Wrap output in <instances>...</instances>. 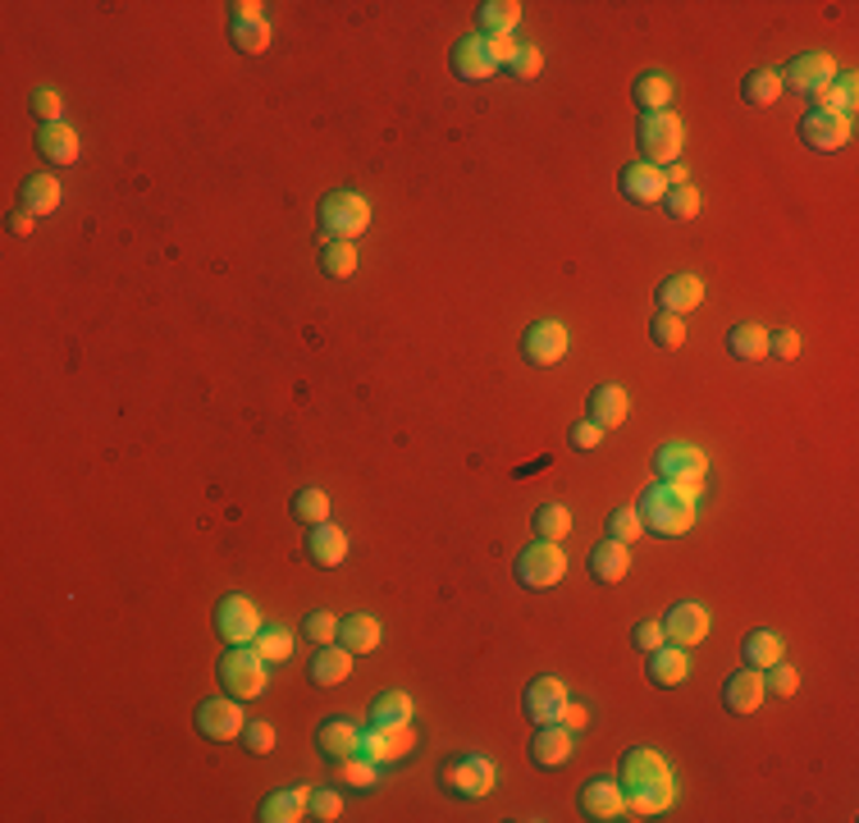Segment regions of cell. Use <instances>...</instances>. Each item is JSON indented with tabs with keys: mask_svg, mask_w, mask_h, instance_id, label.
<instances>
[{
	"mask_svg": "<svg viewBox=\"0 0 859 823\" xmlns=\"http://www.w3.org/2000/svg\"><path fill=\"white\" fill-rule=\"evenodd\" d=\"M316 225L325 242H357L366 229H371V202L352 188H334L320 197L316 206Z\"/></svg>",
	"mask_w": 859,
	"mask_h": 823,
	"instance_id": "3",
	"label": "cell"
},
{
	"mask_svg": "<svg viewBox=\"0 0 859 823\" xmlns=\"http://www.w3.org/2000/svg\"><path fill=\"white\" fill-rule=\"evenodd\" d=\"M448 65H453V74L463 78V83H485V78H494L499 74V59H494V51H489V42L485 37H463L453 51H448Z\"/></svg>",
	"mask_w": 859,
	"mask_h": 823,
	"instance_id": "17",
	"label": "cell"
},
{
	"mask_svg": "<svg viewBox=\"0 0 859 823\" xmlns=\"http://www.w3.org/2000/svg\"><path fill=\"white\" fill-rule=\"evenodd\" d=\"M654 302H659V312H667V316H691L704 302V280H699V274L677 270V274H667V280L654 289Z\"/></svg>",
	"mask_w": 859,
	"mask_h": 823,
	"instance_id": "18",
	"label": "cell"
},
{
	"mask_svg": "<svg viewBox=\"0 0 859 823\" xmlns=\"http://www.w3.org/2000/svg\"><path fill=\"white\" fill-rule=\"evenodd\" d=\"M521 23V6L517 0H485L476 6V37H512Z\"/></svg>",
	"mask_w": 859,
	"mask_h": 823,
	"instance_id": "27",
	"label": "cell"
},
{
	"mask_svg": "<svg viewBox=\"0 0 859 823\" xmlns=\"http://www.w3.org/2000/svg\"><path fill=\"white\" fill-rule=\"evenodd\" d=\"M302 636H312L316 646H329V640L339 636V618H334L329 608H316V614H306V622H302Z\"/></svg>",
	"mask_w": 859,
	"mask_h": 823,
	"instance_id": "53",
	"label": "cell"
},
{
	"mask_svg": "<svg viewBox=\"0 0 859 823\" xmlns=\"http://www.w3.org/2000/svg\"><path fill=\"white\" fill-rule=\"evenodd\" d=\"M435 778H439V787L448 791V797H457V801H480V797H489V791H494L499 769H494V759H485L480 750H457V755L444 759Z\"/></svg>",
	"mask_w": 859,
	"mask_h": 823,
	"instance_id": "4",
	"label": "cell"
},
{
	"mask_svg": "<svg viewBox=\"0 0 859 823\" xmlns=\"http://www.w3.org/2000/svg\"><path fill=\"white\" fill-rule=\"evenodd\" d=\"M663 210H667L672 220L686 225V220L699 216V193L691 188V183H682V188H667V193H663Z\"/></svg>",
	"mask_w": 859,
	"mask_h": 823,
	"instance_id": "47",
	"label": "cell"
},
{
	"mask_svg": "<svg viewBox=\"0 0 859 823\" xmlns=\"http://www.w3.org/2000/svg\"><path fill=\"white\" fill-rule=\"evenodd\" d=\"M252 646H257V654H261L265 663H284V659L293 654V631H289V627H261Z\"/></svg>",
	"mask_w": 859,
	"mask_h": 823,
	"instance_id": "44",
	"label": "cell"
},
{
	"mask_svg": "<svg viewBox=\"0 0 859 823\" xmlns=\"http://www.w3.org/2000/svg\"><path fill=\"white\" fill-rule=\"evenodd\" d=\"M640 512V522L650 535H686L695 527V495L682 490V485H667V480H654V485H644V495L635 503Z\"/></svg>",
	"mask_w": 859,
	"mask_h": 823,
	"instance_id": "2",
	"label": "cell"
},
{
	"mask_svg": "<svg viewBox=\"0 0 859 823\" xmlns=\"http://www.w3.org/2000/svg\"><path fill=\"white\" fill-rule=\"evenodd\" d=\"M558 723H563V727H572V732H580V727H586V710H580L576 700H567L563 714H558Z\"/></svg>",
	"mask_w": 859,
	"mask_h": 823,
	"instance_id": "59",
	"label": "cell"
},
{
	"mask_svg": "<svg viewBox=\"0 0 859 823\" xmlns=\"http://www.w3.org/2000/svg\"><path fill=\"white\" fill-rule=\"evenodd\" d=\"M306 801H312V787H284L261 801L257 819L261 823H297V819H306Z\"/></svg>",
	"mask_w": 859,
	"mask_h": 823,
	"instance_id": "32",
	"label": "cell"
},
{
	"mask_svg": "<svg viewBox=\"0 0 859 823\" xmlns=\"http://www.w3.org/2000/svg\"><path fill=\"white\" fill-rule=\"evenodd\" d=\"M618 188H622V197L635 202V206H654V202H663V193H667V178H663L659 165L635 161V165H627V170L618 174Z\"/></svg>",
	"mask_w": 859,
	"mask_h": 823,
	"instance_id": "20",
	"label": "cell"
},
{
	"mask_svg": "<svg viewBox=\"0 0 859 823\" xmlns=\"http://www.w3.org/2000/svg\"><path fill=\"white\" fill-rule=\"evenodd\" d=\"M727 353H731L736 361H763V357H769V329L754 325V321L731 325V329H727Z\"/></svg>",
	"mask_w": 859,
	"mask_h": 823,
	"instance_id": "35",
	"label": "cell"
},
{
	"mask_svg": "<svg viewBox=\"0 0 859 823\" xmlns=\"http://www.w3.org/2000/svg\"><path fill=\"white\" fill-rule=\"evenodd\" d=\"M567 444H572L576 453H595V448L604 444V425H595L590 416L572 421V431H567Z\"/></svg>",
	"mask_w": 859,
	"mask_h": 823,
	"instance_id": "52",
	"label": "cell"
},
{
	"mask_svg": "<svg viewBox=\"0 0 859 823\" xmlns=\"http://www.w3.org/2000/svg\"><path fill=\"white\" fill-rule=\"evenodd\" d=\"M357 737H361V727L352 718H320V727H316V750L339 765V759L357 755Z\"/></svg>",
	"mask_w": 859,
	"mask_h": 823,
	"instance_id": "24",
	"label": "cell"
},
{
	"mask_svg": "<svg viewBox=\"0 0 859 823\" xmlns=\"http://www.w3.org/2000/svg\"><path fill=\"white\" fill-rule=\"evenodd\" d=\"M242 746H248L252 755H270L274 750V727L265 718H252L248 727H242Z\"/></svg>",
	"mask_w": 859,
	"mask_h": 823,
	"instance_id": "54",
	"label": "cell"
},
{
	"mask_svg": "<svg viewBox=\"0 0 859 823\" xmlns=\"http://www.w3.org/2000/svg\"><path fill=\"white\" fill-rule=\"evenodd\" d=\"M682 142H686V129H682V119L672 115V110H659V115H644L640 119V129H635V147H640V156L650 161V165H672L682 156Z\"/></svg>",
	"mask_w": 859,
	"mask_h": 823,
	"instance_id": "6",
	"label": "cell"
},
{
	"mask_svg": "<svg viewBox=\"0 0 859 823\" xmlns=\"http://www.w3.org/2000/svg\"><path fill=\"white\" fill-rule=\"evenodd\" d=\"M544 69V55H540V46H517V55L503 65V74H512L517 83H526V78H535Z\"/></svg>",
	"mask_w": 859,
	"mask_h": 823,
	"instance_id": "51",
	"label": "cell"
},
{
	"mask_svg": "<svg viewBox=\"0 0 859 823\" xmlns=\"http://www.w3.org/2000/svg\"><path fill=\"white\" fill-rule=\"evenodd\" d=\"M412 723V695L407 691H384L371 700V727H398Z\"/></svg>",
	"mask_w": 859,
	"mask_h": 823,
	"instance_id": "37",
	"label": "cell"
},
{
	"mask_svg": "<svg viewBox=\"0 0 859 823\" xmlns=\"http://www.w3.org/2000/svg\"><path fill=\"white\" fill-rule=\"evenodd\" d=\"M229 42H233V51H242V55H261V51L270 46V23H265V19L229 23Z\"/></svg>",
	"mask_w": 859,
	"mask_h": 823,
	"instance_id": "40",
	"label": "cell"
},
{
	"mask_svg": "<svg viewBox=\"0 0 859 823\" xmlns=\"http://www.w3.org/2000/svg\"><path fill=\"white\" fill-rule=\"evenodd\" d=\"M631 97L644 115H659V110H672V97H677V87H672L667 74H640L631 83Z\"/></svg>",
	"mask_w": 859,
	"mask_h": 823,
	"instance_id": "34",
	"label": "cell"
},
{
	"mask_svg": "<svg viewBox=\"0 0 859 823\" xmlns=\"http://www.w3.org/2000/svg\"><path fill=\"white\" fill-rule=\"evenodd\" d=\"M531 527H535V540H554L563 544V535L572 531V512L563 503H540L535 517H531Z\"/></svg>",
	"mask_w": 859,
	"mask_h": 823,
	"instance_id": "39",
	"label": "cell"
},
{
	"mask_svg": "<svg viewBox=\"0 0 859 823\" xmlns=\"http://www.w3.org/2000/svg\"><path fill=\"white\" fill-rule=\"evenodd\" d=\"M289 508H293V517H297V522H302L306 531L320 527V522H329V495H325V490H316V485H306V490H297Z\"/></svg>",
	"mask_w": 859,
	"mask_h": 823,
	"instance_id": "38",
	"label": "cell"
},
{
	"mask_svg": "<svg viewBox=\"0 0 859 823\" xmlns=\"http://www.w3.org/2000/svg\"><path fill=\"white\" fill-rule=\"evenodd\" d=\"M306 559L316 567H339L348 559V531L334 527V522H320L306 531Z\"/></svg>",
	"mask_w": 859,
	"mask_h": 823,
	"instance_id": "23",
	"label": "cell"
},
{
	"mask_svg": "<svg viewBox=\"0 0 859 823\" xmlns=\"http://www.w3.org/2000/svg\"><path fill=\"white\" fill-rule=\"evenodd\" d=\"M741 659H746V668H759V673H763V668H769V663H778L782 659V636L778 631H750L746 640H741Z\"/></svg>",
	"mask_w": 859,
	"mask_h": 823,
	"instance_id": "36",
	"label": "cell"
},
{
	"mask_svg": "<svg viewBox=\"0 0 859 823\" xmlns=\"http://www.w3.org/2000/svg\"><path fill=\"white\" fill-rule=\"evenodd\" d=\"M644 535V522H640V512L635 508H618V512H608V540H618V544H635Z\"/></svg>",
	"mask_w": 859,
	"mask_h": 823,
	"instance_id": "49",
	"label": "cell"
},
{
	"mask_svg": "<svg viewBox=\"0 0 859 823\" xmlns=\"http://www.w3.org/2000/svg\"><path fill=\"white\" fill-rule=\"evenodd\" d=\"M33 220H37V216H28V210H14V216L6 220V229L19 234V238H28V234H33Z\"/></svg>",
	"mask_w": 859,
	"mask_h": 823,
	"instance_id": "60",
	"label": "cell"
},
{
	"mask_svg": "<svg viewBox=\"0 0 859 823\" xmlns=\"http://www.w3.org/2000/svg\"><path fill=\"white\" fill-rule=\"evenodd\" d=\"M380 765L376 759H366V755H348V759H339V778L348 782V787H357V791H371L376 782H380V773H376Z\"/></svg>",
	"mask_w": 859,
	"mask_h": 823,
	"instance_id": "46",
	"label": "cell"
},
{
	"mask_svg": "<svg viewBox=\"0 0 859 823\" xmlns=\"http://www.w3.org/2000/svg\"><path fill=\"white\" fill-rule=\"evenodd\" d=\"M580 814L595 819V823H608V819H627V797H622V782L612 773H595L586 787H580Z\"/></svg>",
	"mask_w": 859,
	"mask_h": 823,
	"instance_id": "15",
	"label": "cell"
},
{
	"mask_svg": "<svg viewBox=\"0 0 859 823\" xmlns=\"http://www.w3.org/2000/svg\"><path fill=\"white\" fill-rule=\"evenodd\" d=\"M769 353L782 357V361H795L801 357V334L795 329H769Z\"/></svg>",
	"mask_w": 859,
	"mask_h": 823,
	"instance_id": "56",
	"label": "cell"
},
{
	"mask_svg": "<svg viewBox=\"0 0 859 823\" xmlns=\"http://www.w3.org/2000/svg\"><path fill=\"white\" fill-rule=\"evenodd\" d=\"M265 668L270 663L257 654V646H229L215 673H220L225 695H233V700H257L265 691Z\"/></svg>",
	"mask_w": 859,
	"mask_h": 823,
	"instance_id": "7",
	"label": "cell"
},
{
	"mask_svg": "<svg viewBox=\"0 0 859 823\" xmlns=\"http://www.w3.org/2000/svg\"><path fill=\"white\" fill-rule=\"evenodd\" d=\"M517 46H521L517 37H489V51H494V59H499V69H503V65H508V59L517 55Z\"/></svg>",
	"mask_w": 859,
	"mask_h": 823,
	"instance_id": "58",
	"label": "cell"
},
{
	"mask_svg": "<svg viewBox=\"0 0 859 823\" xmlns=\"http://www.w3.org/2000/svg\"><path fill=\"white\" fill-rule=\"evenodd\" d=\"M229 14H233V23H242V19H261V6H257V0H233Z\"/></svg>",
	"mask_w": 859,
	"mask_h": 823,
	"instance_id": "61",
	"label": "cell"
},
{
	"mask_svg": "<svg viewBox=\"0 0 859 823\" xmlns=\"http://www.w3.org/2000/svg\"><path fill=\"white\" fill-rule=\"evenodd\" d=\"M627 572H631V544H618V540L595 544V554H590V576H595L599 586H618Z\"/></svg>",
	"mask_w": 859,
	"mask_h": 823,
	"instance_id": "30",
	"label": "cell"
},
{
	"mask_svg": "<svg viewBox=\"0 0 859 823\" xmlns=\"http://www.w3.org/2000/svg\"><path fill=\"white\" fill-rule=\"evenodd\" d=\"M855 101H859V78H855V74H837V83L823 91V101H818V106L850 119V115H855Z\"/></svg>",
	"mask_w": 859,
	"mask_h": 823,
	"instance_id": "43",
	"label": "cell"
},
{
	"mask_svg": "<svg viewBox=\"0 0 859 823\" xmlns=\"http://www.w3.org/2000/svg\"><path fill=\"white\" fill-rule=\"evenodd\" d=\"M521 357L531 366H558L567 357V325L563 321H535L521 334Z\"/></svg>",
	"mask_w": 859,
	"mask_h": 823,
	"instance_id": "14",
	"label": "cell"
},
{
	"mask_svg": "<svg viewBox=\"0 0 859 823\" xmlns=\"http://www.w3.org/2000/svg\"><path fill=\"white\" fill-rule=\"evenodd\" d=\"M261 627H265L261 608L248 595H225L220 604H215V631H220L229 646H252Z\"/></svg>",
	"mask_w": 859,
	"mask_h": 823,
	"instance_id": "11",
	"label": "cell"
},
{
	"mask_svg": "<svg viewBox=\"0 0 859 823\" xmlns=\"http://www.w3.org/2000/svg\"><path fill=\"white\" fill-rule=\"evenodd\" d=\"M795 686H801V673H795L786 659H778V663L763 668V691H769V695L786 700V695H795Z\"/></svg>",
	"mask_w": 859,
	"mask_h": 823,
	"instance_id": "48",
	"label": "cell"
},
{
	"mask_svg": "<svg viewBox=\"0 0 859 823\" xmlns=\"http://www.w3.org/2000/svg\"><path fill=\"white\" fill-rule=\"evenodd\" d=\"M572 750H576V732L572 727H563V723H540L535 737H531V765L558 769V765H567V759H572Z\"/></svg>",
	"mask_w": 859,
	"mask_h": 823,
	"instance_id": "19",
	"label": "cell"
},
{
	"mask_svg": "<svg viewBox=\"0 0 859 823\" xmlns=\"http://www.w3.org/2000/svg\"><path fill=\"white\" fill-rule=\"evenodd\" d=\"M412 750H416V737H412L407 723H398V727H371V723H366L361 737H357V755L376 759V765H393V759H407Z\"/></svg>",
	"mask_w": 859,
	"mask_h": 823,
	"instance_id": "13",
	"label": "cell"
},
{
	"mask_svg": "<svg viewBox=\"0 0 859 823\" xmlns=\"http://www.w3.org/2000/svg\"><path fill=\"white\" fill-rule=\"evenodd\" d=\"M357 242H325L320 248V270L329 274V280H348V274H357Z\"/></svg>",
	"mask_w": 859,
	"mask_h": 823,
	"instance_id": "42",
	"label": "cell"
},
{
	"mask_svg": "<svg viewBox=\"0 0 859 823\" xmlns=\"http://www.w3.org/2000/svg\"><path fill=\"white\" fill-rule=\"evenodd\" d=\"M650 339H654L663 353L682 348V344H686V316H667V312H659V316L650 321Z\"/></svg>",
	"mask_w": 859,
	"mask_h": 823,
	"instance_id": "45",
	"label": "cell"
},
{
	"mask_svg": "<svg viewBox=\"0 0 859 823\" xmlns=\"http://www.w3.org/2000/svg\"><path fill=\"white\" fill-rule=\"evenodd\" d=\"M586 412H590L595 425H604V431H618V425L627 421V412H631V399H627L622 385H599V389L590 393Z\"/></svg>",
	"mask_w": 859,
	"mask_h": 823,
	"instance_id": "29",
	"label": "cell"
},
{
	"mask_svg": "<svg viewBox=\"0 0 859 823\" xmlns=\"http://www.w3.org/2000/svg\"><path fill=\"white\" fill-rule=\"evenodd\" d=\"M650 682L654 686H682L686 678H691V654H686V646H672V640H663V646L650 654Z\"/></svg>",
	"mask_w": 859,
	"mask_h": 823,
	"instance_id": "26",
	"label": "cell"
},
{
	"mask_svg": "<svg viewBox=\"0 0 859 823\" xmlns=\"http://www.w3.org/2000/svg\"><path fill=\"white\" fill-rule=\"evenodd\" d=\"M741 97H746L750 106H773V101L782 97V74H778V69H754V74H746Z\"/></svg>",
	"mask_w": 859,
	"mask_h": 823,
	"instance_id": "41",
	"label": "cell"
},
{
	"mask_svg": "<svg viewBox=\"0 0 859 823\" xmlns=\"http://www.w3.org/2000/svg\"><path fill=\"white\" fill-rule=\"evenodd\" d=\"M631 640H635V650H640V654H654L667 636H663V622H654V618H650V622H635Z\"/></svg>",
	"mask_w": 859,
	"mask_h": 823,
	"instance_id": "57",
	"label": "cell"
},
{
	"mask_svg": "<svg viewBox=\"0 0 859 823\" xmlns=\"http://www.w3.org/2000/svg\"><path fill=\"white\" fill-rule=\"evenodd\" d=\"M197 732L206 741H238L242 727H248V714H242V700L233 695H210L197 705Z\"/></svg>",
	"mask_w": 859,
	"mask_h": 823,
	"instance_id": "10",
	"label": "cell"
},
{
	"mask_svg": "<svg viewBox=\"0 0 859 823\" xmlns=\"http://www.w3.org/2000/svg\"><path fill=\"white\" fill-rule=\"evenodd\" d=\"M563 576H567V554L554 540H535L531 549L517 554V582L526 591H548V586H558Z\"/></svg>",
	"mask_w": 859,
	"mask_h": 823,
	"instance_id": "9",
	"label": "cell"
},
{
	"mask_svg": "<svg viewBox=\"0 0 859 823\" xmlns=\"http://www.w3.org/2000/svg\"><path fill=\"white\" fill-rule=\"evenodd\" d=\"M344 814V797L339 791H329V787H316L312 791V801H306V819H320V823H334Z\"/></svg>",
	"mask_w": 859,
	"mask_h": 823,
	"instance_id": "50",
	"label": "cell"
},
{
	"mask_svg": "<svg viewBox=\"0 0 859 823\" xmlns=\"http://www.w3.org/2000/svg\"><path fill=\"white\" fill-rule=\"evenodd\" d=\"M521 705H526V718L540 727V723H558L563 705H567V686L558 678H535L521 695Z\"/></svg>",
	"mask_w": 859,
	"mask_h": 823,
	"instance_id": "21",
	"label": "cell"
},
{
	"mask_svg": "<svg viewBox=\"0 0 859 823\" xmlns=\"http://www.w3.org/2000/svg\"><path fill=\"white\" fill-rule=\"evenodd\" d=\"M837 59L827 55V51H805V55H795L791 65L782 69V91H795L801 101L818 106L823 101V91L837 83Z\"/></svg>",
	"mask_w": 859,
	"mask_h": 823,
	"instance_id": "5",
	"label": "cell"
},
{
	"mask_svg": "<svg viewBox=\"0 0 859 823\" xmlns=\"http://www.w3.org/2000/svg\"><path fill=\"white\" fill-rule=\"evenodd\" d=\"M334 640L352 654H371L380 646V622L371 614H348V618H339V636Z\"/></svg>",
	"mask_w": 859,
	"mask_h": 823,
	"instance_id": "33",
	"label": "cell"
},
{
	"mask_svg": "<svg viewBox=\"0 0 859 823\" xmlns=\"http://www.w3.org/2000/svg\"><path fill=\"white\" fill-rule=\"evenodd\" d=\"M33 115L42 119V124H65V119H59V115H65V106H59V97H55L51 87H37L33 91Z\"/></svg>",
	"mask_w": 859,
	"mask_h": 823,
	"instance_id": "55",
	"label": "cell"
},
{
	"mask_svg": "<svg viewBox=\"0 0 859 823\" xmlns=\"http://www.w3.org/2000/svg\"><path fill=\"white\" fill-rule=\"evenodd\" d=\"M801 142L809 151H823V156H833V151H841L850 142V119L846 115H833V110H823V106H809L801 115Z\"/></svg>",
	"mask_w": 859,
	"mask_h": 823,
	"instance_id": "12",
	"label": "cell"
},
{
	"mask_svg": "<svg viewBox=\"0 0 859 823\" xmlns=\"http://www.w3.org/2000/svg\"><path fill=\"white\" fill-rule=\"evenodd\" d=\"M37 151L51 161V165H78V156H83V147H78V133L69 129V124H42L37 129Z\"/></svg>",
	"mask_w": 859,
	"mask_h": 823,
	"instance_id": "31",
	"label": "cell"
},
{
	"mask_svg": "<svg viewBox=\"0 0 859 823\" xmlns=\"http://www.w3.org/2000/svg\"><path fill=\"white\" fill-rule=\"evenodd\" d=\"M19 202L28 216H55L59 202H65V188H59L55 174H28L23 188H19Z\"/></svg>",
	"mask_w": 859,
	"mask_h": 823,
	"instance_id": "25",
	"label": "cell"
},
{
	"mask_svg": "<svg viewBox=\"0 0 859 823\" xmlns=\"http://www.w3.org/2000/svg\"><path fill=\"white\" fill-rule=\"evenodd\" d=\"M659 622H663V636L672 640V646H686L691 650V646H699V640L709 636V608L682 599V604H672Z\"/></svg>",
	"mask_w": 859,
	"mask_h": 823,
	"instance_id": "16",
	"label": "cell"
},
{
	"mask_svg": "<svg viewBox=\"0 0 859 823\" xmlns=\"http://www.w3.org/2000/svg\"><path fill=\"white\" fill-rule=\"evenodd\" d=\"M704 472H709V457H704V448L695 444H682V440H672V444H659L654 453V476L667 480V485H682V490H691L699 499L704 490Z\"/></svg>",
	"mask_w": 859,
	"mask_h": 823,
	"instance_id": "8",
	"label": "cell"
},
{
	"mask_svg": "<svg viewBox=\"0 0 859 823\" xmlns=\"http://www.w3.org/2000/svg\"><path fill=\"white\" fill-rule=\"evenodd\" d=\"M352 673V650H344V646H320L316 654H312V663H306V678H312V686H339L344 678Z\"/></svg>",
	"mask_w": 859,
	"mask_h": 823,
	"instance_id": "28",
	"label": "cell"
},
{
	"mask_svg": "<svg viewBox=\"0 0 859 823\" xmlns=\"http://www.w3.org/2000/svg\"><path fill=\"white\" fill-rule=\"evenodd\" d=\"M618 782H622V797H627V819H654L672 805V797H677V782H672L667 759L650 746H635V750L622 755Z\"/></svg>",
	"mask_w": 859,
	"mask_h": 823,
	"instance_id": "1",
	"label": "cell"
},
{
	"mask_svg": "<svg viewBox=\"0 0 859 823\" xmlns=\"http://www.w3.org/2000/svg\"><path fill=\"white\" fill-rule=\"evenodd\" d=\"M763 673L759 668H741V673H731L727 682H722V705L731 710V714H754L759 705H763Z\"/></svg>",
	"mask_w": 859,
	"mask_h": 823,
	"instance_id": "22",
	"label": "cell"
}]
</instances>
